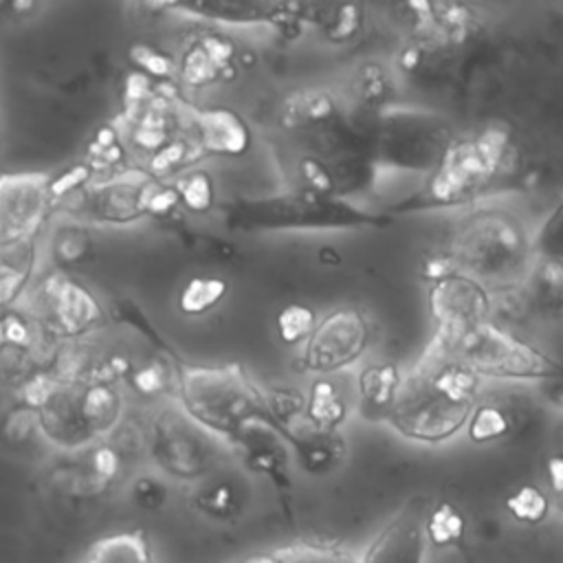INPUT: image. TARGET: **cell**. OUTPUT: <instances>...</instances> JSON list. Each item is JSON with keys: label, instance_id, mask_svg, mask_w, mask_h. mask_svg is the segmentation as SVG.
<instances>
[{"label": "cell", "instance_id": "obj_1", "mask_svg": "<svg viewBox=\"0 0 563 563\" xmlns=\"http://www.w3.org/2000/svg\"><path fill=\"white\" fill-rule=\"evenodd\" d=\"M180 394L194 422L233 444L255 424L275 429L266 391L240 365L185 367Z\"/></svg>", "mask_w": 563, "mask_h": 563}, {"label": "cell", "instance_id": "obj_2", "mask_svg": "<svg viewBox=\"0 0 563 563\" xmlns=\"http://www.w3.org/2000/svg\"><path fill=\"white\" fill-rule=\"evenodd\" d=\"M227 224L240 231H312V229H367L387 227V211H369L343 196H323L308 189L242 198L224 207Z\"/></svg>", "mask_w": 563, "mask_h": 563}, {"label": "cell", "instance_id": "obj_3", "mask_svg": "<svg viewBox=\"0 0 563 563\" xmlns=\"http://www.w3.org/2000/svg\"><path fill=\"white\" fill-rule=\"evenodd\" d=\"M506 152L508 134L497 125L466 139L449 141L435 158L427 185L389 211H418L468 202L499 174Z\"/></svg>", "mask_w": 563, "mask_h": 563}, {"label": "cell", "instance_id": "obj_4", "mask_svg": "<svg viewBox=\"0 0 563 563\" xmlns=\"http://www.w3.org/2000/svg\"><path fill=\"white\" fill-rule=\"evenodd\" d=\"M530 244L521 222L501 209H477L460 224L449 257L479 284L517 282L528 266Z\"/></svg>", "mask_w": 563, "mask_h": 563}, {"label": "cell", "instance_id": "obj_5", "mask_svg": "<svg viewBox=\"0 0 563 563\" xmlns=\"http://www.w3.org/2000/svg\"><path fill=\"white\" fill-rule=\"evenodd\" d=\"M446 356L466 365L479 378H521V380H552L561 374L563 365L515 336L499 325L484 321L462 336H457Z\"/></svg>", "mask_w": 563, "mask_h": 563}, {"label": "cell", "instance_id": "obj_6", "mask_svg": "<svg viewBox=\"0 0 563 563\" xmlns=\"http://www.w3.org/2000/svg\"><path fill=\"white\" fill-rule=\"evenodd\" d=\"M471 411V405L449 398L424 372L411 369L402 378L398 396L385 418L400 435L435 444L453 438L466 427Z\"/></svg>", "mask_w": 563, "mask_h": 563}, {"label": "cell", "instance_id": "obj_7", "mask_svg": "<svg viewBox=\"0 0 563 563\" xmlns=\"http://www.w3.org/2000/svg\"><path fill=\"white\" fill-rule=\"evenodd\" d=\"M429 312L435 321V332L429 345L446 356L449 345L457 336L488 321L490 299L484 284L455 268L444 277L429 282Z\"/></svg>", "mask_w": 563, "mask_h": 563}, {"label": "cell", "instance_id": "obj_8", "mask_svg": "<svg viewBox=\"0 0 563 563\" xmlns=\"http://www.w3.org/2000/svg\"><path fill=\"white\" fill-rule=\"evenodd\" d=\"M372 336L365 312L352 306L328 312L303 343L299 367L312 374H330L361 358Z\"/></svg>", "mask_w": 563, "mask_h": 563}, {"label": "cell", "instance_id": "obj_9", "mask_svg": "<svg viewBox=\"0 0 563 563\" xmlns=\"http://www.w3.org/2000/svg\"><path fill=\"white\" fill-rule=\"evenodd\" d=\"M51 183L40 174L0 176V246L24 240L46 213Z\"/></svg>", "mask_w": 563, "mask_h": 563}, {"label": "cell", "instance_id": "obj_10", "mask_svg": "<svg viewBox=\"0 0 563 563\" xmlns=\"http://www.w3.org/2000/svg\"><path fill=\"white\" fill-rule=\"evenodd\" d=\"M429 506L424 497L407 499L356 563H422L427 543L422 526Z\"/></svg>", "mask_w": 563, "mask_h": 563}, {"label": "cell", "instance_id": "obj_11", "mask_svg": "<svg viewBox=\"0 0 563 563\" xmlns=\"http://www.w3.org/2000/svg\"><path fill=\"white\" fill-rule=\"evenodd\" d=\"M165 9L174 13L196 15L200 20L220 24H275L292 26L301 24L299 2H246V0H198V2H172Z\"/></svg>", "mask_w": 563, "mask_h": 563}, {"label": "cell", "instance_id": "obj_12", "mask_svg": "<svg viewBox=\"0 0 563 563\" xmlns=\"http://www.w3.org/2000/svg\"><path fill=\"white\" fill-rule=\"evenodd\" d=\"M235 446H240L246 466L268 477L277 493L284 497V504H288L292 479L288 471V451L284 438L266 424H255L235 440Z\"/></svg>", "mask_w": 563, "mask_h": 563}, {"label": "cell", "instance_id": "obj_13", "mask_svg": "<svg viewBox=\"0 0 563 563\" xmlns=\"http://www.w3.org/2000/svg\"><path fill=\"white\" fill-rule=\"evenodd\" d=\"M286 442L292 446L301 468L310 475L330 473L345 455V442L336 431H321L310 422L292 431Z\"/></svg>", "mask_w": 563, "mask_h": 563}, {"label": "cell", "instance_id": "obj_14", "mask_svg": "<svg viewBox=\"0 0 563 563\" xmlns=\"http://www.w3.org/2000/svg\"><path fill=\"white\" fill-rule=\"evenodd\" d=\"M200 143L224 156H240L251 147V130L244 119L231 110H207L200 114Z\"/></svg>", "mask_w": 563, "mask_h": 563}, {"label": "cell", "instance_id": "obj_15", "mask_svg": "<svg viewBox=\"0 0 563 563\" xmlns=\"http://www.w3.org/2000/svg\"><path fill=\"white\" fill-rule=\"evenodd\" d=\"M77 563H154L147 532L141 528L114 532L95 541Z\"/></svg>", "mask_w": 563, "mask_h": 563}, {"label": "cell", "instance_id": "obj_16", "mask_svg": "<svg viewBox=\"0 0 563 563\" xmlns=\"http://www.w3.org/2000/svg\"><path fill=\"white\" fill-rule=\"evenodd\" d=\"M336 121V103L328 92L308 90L288 97L282 106V123L290 130H321Z\"/></svg>", "mask_w": 563, "mask_h": 563}, {"label": "cell", "instance_id": "obj_17", "mask_svg": "<svg viewBox=\"0 0 563 563\" xmlns=\"http://www.w3.org/2000/svg\"><path fill=\"white\" fill-rule=\"evenodd\" d=\"M350 550L325 541H299L268 552L251 554L238 563H356Z\"/></svg>", "mask_w": 563, "mask_h": 563}, {"label": "cell", "instance_id": "obj_18", "mask_svg": "<svg viewBox=\"0 0 563 563\" xmlns=\"http://www.w3.org/2000/svg\"><path fill=\"white\" fill-rule=\"evenodd\" d=\"M310 22L323 29L330 42L352 40L363 24V9L358 4H301V24Z\"/></svg>", "mask_w": 563, "mask_h": 563}, {"label": "cell", "instance_id": "obj_19", "mask_svg": "<svg viewBox=\"0 0 563 563\" xmlns=\"http://www.w3.org/2000/svg\"><path fill=\"white\" fill-rule=\"evenodd\" d=\"M347 416V405L339 387L328 378H317L306 396V420L321 431H336Z\"/></svg>", "mask_w": 563, "mask_h": 563}, {"label": "cell", "instance_id": "obj_20", "mask_svg": "<svg viewBox=\"0 0 563 563\" xmlns=\"http://www.w3.org/2000/svg\"><path fill=\"white\" fill-rule=\"evenodd\" d=\"M402 376L394 363H372L358 374V394L369 409L389 411L394 405Z\"/></svg>", "mask_w": 563, "mask_h": 563}, {"label": "cell", "instance_id": "obj_21", "mask_svg": "<svg viewBox=\"0 0 563 563\" xmlns=\"http://www.w3.org/2000/svg\"><path fill=\"white\" fill-rule=\"evenodd\" d=\"M424 539L435 548L460 545L466 532V519L451 501H438L429 506L424 515Z\"/></svg>", "mask_w": 563, "mask_h": 563}, {"label": "cell", "instance_id": "obj_22", "mask_svg": "<svg viewBox=\"0 0 563 563\" xmlns=\"http://www.w3.org/2000/svg\"><path fill=\"white\" fill-rule=\"evenodd\" d=\"M510 418L508 413L493 402L475 405L468 420H466V435L475 444H486L508 435Z\"/></svg>", "mask_w": 563, "mask_h": 563}, {"label": "cell", "instance_id": "obj_23", "mask_svg": "<svg viewBox=\"0 0 563 563\" xmlns=\"http://www.w3.org/2000/svg\"><path fill=\"white\" fill-rule=\"evenodd\" d=\"M317 325V314L310 306L292 301L286 303L275 317V330L284 345L306 343Z\"/></svg>", "mask_w": 563, "mask_h": 563}, {"label": "cell", "instance_id": "obj_24", "mask_svg": "<svg viewBox=\"0 0 563 563\" xmlns=\"http://www.w3.org/2000/svg\"><path fill=\"white\" fill-rule=\"evenodd\" d=\"M506 510L519 523L537 526L550 515V499L539 486L523 484L506 497Z\"/></svg>", "mask_w": 563, "mask_h": 563}, {"label": "cell", "instance_id": "obj_25", "mask_svg": "<svg viewBox=\"0 0 563 563\" xmlns=\"http://www.w3.org/2000/svg\"><path fill=\"white\" fill-rule=\"evenodd\" d=\"M227 295V282L220 277H194L180 292V308L187 314H202Z\"/></svg>", "mask_w": 563, "mask_h": 563}, {"label": "cell", "instance_id": "obj_26", "mask_svg": "<svg viewBox=\"0 0 563 563\" xmlns=\"http://www.w3.org/2000/svg\"><path fill=\"white\" fill-rule=\"evenodd\" d=\"M196 506L213 519H231L240 512V495L229 482H218L198 493Z\"/></svg>", "mask_w": 563, "mask_h": 563}, {"label": "cell", "instance_id": "obj_27", "mask_svg": "<svg viewBox=\"0 0 563 563\" xmlns=\"http://www.w3.org/2000/svg\"><path fill=\"white\" fill-rule=\"evenodd\" d=\"M534 282V295L548 303H563V262L541 257V262L534 266L532 273Z\"/></svg>", "mask_w": 563, "mask_h": 563}, {"label": "cell", "instance_id": "obj_28", "mask_svg": "<svg viewBox=\"0 0 563 563\" xmlns=\"http://www.w3.org/2000/svg\"><path fill=\"white\" fill-rule=\"evenodd\" d=\"M534 251L541 257L563 262V200L543 220V224L534 238Z\"/></svg>", "mask_w": 563, "mask_h": 563}, {"label": "cell", "instance_id": "obj_29", "mask_svg": "<svg viewBox=\"0 0 563 563\" xmlns=\"http://www.w3.org/2000/svg\"><path fill=\"white\" fill-rule=\"evenodd\" d=\"M358 95L369 106L385 101L389 95V79L380 66L369 64L358 73Z\"/></svg>", "mask_w": 563, "mask_h": 563}, {"label": "cell", "instance_id": "obj_30", "mask_svg": "<svg viewBox=\"0 0 563 563\" xmlns=\"http://www.w3.org/2000/svg\"><path fill=\"white\" fill-rule=\"evenodd\" d=\"M183 198L185 202L194 209V211H205L211 207L213 202V185L207 178V174H194L183 189Z\"/></svg>", "mask_w": 563, "mask_h": 563}, {"label": "cell", "instance_id": "obj_31", "mask_svg": "<svg viewBox=\"0 0 563 563\" xmlns=\"http://www.w3.org/2000/svg\"><path fill=\"white\" fill-rule=\"evenodd\" d=\"M545 473H548V482L554 493V499L563 497V453H556L545 462Z\"/></svg>", "mask_w": 563, "mask_h": 563}, {"label": "cell", "instance_id": "obj_32", "mask_svg": "<svg viewBox=\"0 0 563 563\" xmlns=\"http://www.w3.org/2000/svg\"><path fill=\"white\" fill-rule=\"evenodd\" d=\"M136 497H139V504L154 508V506H158L161 499H163V488H161V486H154V484L150 482V490H147V484H145V482H139V486H136Z\"/></svg>", "mask_w": 563, "mask_h": 563}, {"label": "cell", "instance_id": "obj_33", "mask_svg": "<svg viewBox=\"0 0 563 563\" xmlns=\"http://www.w3.org/2000/svg\"><path fill=\"white\" fill-rule=\"evenodd\" d=\"M420 62H422V51L416 44H409L407 48H402V53L398 57V64L402 70H413L420 66Z\"/></svg>", "mask_w": 563, "mask_h": 563}, {"label": "cell", "instance_id": "obj_34", "mask_svg": "<svg viewBox=\"0 0 563 563\" xmlns=\"http://www.w3.org/2000/svg\"><path fill=\"white\" fill-rule=\"evenodd\" d=\"M552 383H554V387L550 389V400H552L554 407L563 409V369L556 378H552Z\"/></svg>", "mask_w": 563, "mask_h": 563}, {"label": "cell", "instance_id": "obj_35", "mask_svg": "<svg viewBox=\"0 0 563 563\" xmlns=\"http://www.w3.org/2000/svg\"><path fill=\"white\" fill-rule=\"evenodd\" d=\"M0 334H2V330H0Z\"/></svg>", "mask_w": 563, "mask_h": 563}]
</instances>
